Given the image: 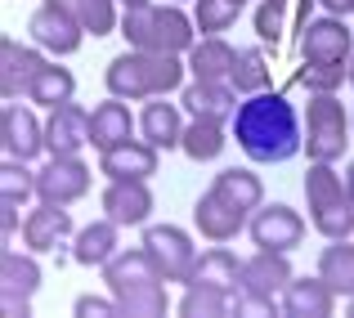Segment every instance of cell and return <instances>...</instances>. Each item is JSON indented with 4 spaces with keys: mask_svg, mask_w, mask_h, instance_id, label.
I'll use <instances>...</instances> for the list:
<instances>
[{
    "mask_svg": "<svg viewBox=\"0 0 354 318\" xmlns=\"http://www.w3.org/2000/svg\"><path fill=\"white\" fill-rule=\"evenodd\" d=\"M234 139L238 148L260 166H278L292 162L305 148L301 139V121H296V108L287 104V95H247L234 112Z\"/></svg>",
    "mask_w": 354,
    "mask_h": 318,
    "instance_id": "cell-1",
    "label": "cell"
},
{
    "mask_svg": "<svg viewBox=\"0 0 354 318\" xmlns=\"http://www.w3.org/2000/svg\"><path fill=\"white\" fill-rule=\"evenodd\" d=\"M104 283L121 305V318H162L166 314V278L157 269V260L139 242L135 251H117L104 265Z\"/></svg>",
    "mask_w": 354,
    "mask_h": 318,
    "instance_id": "cell-2",
    "label": "cell"
},
{
    "mask_svg": "<svg viewBox=\"0 0 354 318\" xmlns=\"http://www.w3.org/2000/svg\"><path fill=\"white\" fill-rule=\"evenodd\" d=\"M184 72L189 63H180V54H157V50H126L108 63L104 81H108V95L117 99H157V95H171V90L184 86Z\"/></svg>",
    "mask_w": 354,
    "mask_h": 318,
    "instance_id": "cell-3",
    "label": "cell"
},
{
    "mask_svg": "<svg viewBox=\"0 0 354 318\" xmlns=\"http://www.w3.org/2000/svg\"><path fill=\"white\" fill-rule=\"evenodd\" d=\"M193 18L175 5H153V0H135L126 5L121 18V36H126L135 50H157V54H184L193 50Z\"/></svg>",
    "mask_w": 354,
    "mask_h": 318,
    "instance_id": "cell-4",
    "label": "cell"
},
{
    "mask_svg": "<svg viewBox=\"0 0 354 318\" xmlns=\"http://www.w3.org/2000/svg\"><path fill=\"white\" fill-rule=\"evenodd\" d=\"M305 202H310V220L323 238H350L354 233V198L346 189L332 162H314L305 175Z\"/></svg>",
    "mask_w": 354,
    "mask_h": 318,
    "instance_id": "cell-5",
    "label": "cell"
},
{
    "mask_svg": "<svg viewBox=\"0 0 354 318\" xmlns=\"http://www.w3.org/2000/svg\"><path fill=\"white\" fill-rule=\"evenodd\" d=\"M292 265H287V251H265L260 247L256 256L242 260V296L234 310H274V301L287 292L292 283Z\"/></svg>",
    "mask_w": 354,
    "mask_h": 318,
    "instance_id": "cell-6",
    "label": "cell"
},
{
    "mask_svg": "<svg viewBox=\"0 0 354 318\" xmlns=\"http://www.w3.org/2000/svg\"><path fill=\"white\" fill-rule=\"evenodd\" d=\"M346 108L332 90H319L310 95V108H305V153L310 162H337L346 153Z\"/></svg>",
    "mask_w": 354,
    "mask_h": 318,
    "instance_id": "cell-7",
    "label": "cell"
},
{
    "mask_svg": "<svg viewBox=\"0 0 354 318\" xmlns=\"http://www.w3.org/2000/svg\"><path fill=\"white\" fill-rule=\"evenodd\" d=\"M144 251L157 260V269H162L166 283H193V269H198V247H193V238L184 229H175V224H148L144 229Z\"/></svg>",
    "mask_w": 354,
    "mask_h": 318,
    "instance_id": "cell-8",
    "label": "cell"
},
{
    "mask_svg": "<svg viewBox=\"0 0 354 318\" xmlns=\"http://www.w3.org/2000/svg\"><path fill=\"white\" fill-rule=\"evenodd\" d=\"M36 287H41L36 256H23L14 247L0 251V310H5V318H27Z\"/></svg>",
    "mask_w": 354,
    "mask_h": 318,
    "instance_id": "cell-9",
    "label": "cell"
},
{
    "mask_svg": "<svg viewBox=\"0 0 354 318\" xmlns=\"http://www.w3.org/2000/svg\"><path fill=\"white\" fill-rule=\"evenodd\" d=\"M193 224H198V233L211 238V242H234L238 233L251 224V211H242L238 202H229L225 193L211 184V189L193 202Z\"/></svg>",
    "mask_w": 354,
    "mask_h": 318,
    "instance_id": "cell-10",
    "label": "cell"
},
{
    "mask_svg": "<svg viewBox=\"0 0 354 318\" xmlns=\"http://www.w3.org/2000/svg\"><path fill=\"white\" fill-rule=\"evenodd\" d=\"M36 193H41V202H63V207H72L77 198H86L90 193V166L81 162V157H54L36 171Z\"/></svg>",
    "mask_w": 354,
    "mask_h": 318,
    "instance_id": "cell-11",
    "label": "cell"
},
{
    "mask_svg": "<svg viewBox=\"0 0 354 318\" xmlns=\"http://www.w3.org/2000/svg\"><path fill=\"white\" fill-rule=\"evenodd\" d=\"M247 229H251V242L265 247V251H292V247H301V238H305V220L287 207V202L256 207Z\"/></svg>",
    "mask_w": 354,
    "mask_h": 318,
    "instance_id": "cell-12",
    "label": "cell"
},
{
    "mask_svg": "<svg viewBox=\"0 0 354 318\" xmlns=\"http://www.w3.org/2000/svg\"><path fill=\"white\" fill-rule=\"evenodd\" d=\"M354 54V36L341 18H314L301 27V63H346Z\"/></svg>",
    "mask_w": 354,
    "mask_h": 318,
    "instance_id": "cell-13",
    "label": "cell"
},
{
    "mask_svg": "<svg viewBox=\"0 0 354 318\" xmlns=\"http://www.w3.org/2000/svg\"><path fill=\"white\" fill-rule=\"evenodd\" d=\"M27 32H32V41L41 45V50H50V54H77L86 27H81L68 9H59V5H50V0H45V5L32 14Z\"/></svg>",
    "mask_w": 354,
    "mask_h": 318,
    "instance_id": "cell-14",
    "label": "cell"
},
{
    "mask_svg": "<svg viewBox=\"0 0 354 318\" xmlns=\"http://www.w3.org/2000/svg\"><path fill=\"white\" fill-rule=\"evenodd\" d=\"M0 144H5V157L32 162V157H41V148H45V126L36 121L32 108L5 104V112H0Z\"/></svg>",
    "mask_w": 354,
    "mask_h": 318,
    "instance_id": "cell-15",
    "label": "cell"
},
{
    "mask_svg": "<svg viewBox=\"0 0 354 318\" xmlns=\"http://www.w3.org/2000/svg\"><path fill=\"white\" fill-rule=\"evenodd\" d=\"M86 144H90V112L77 108L72 99L59 104V108H50V121H45V148H50L54 157H77Z\"/></svg>",
    "mask_w": 354,
    "mask_h": 318,
    "instance_id": "cell-16",
    "label": "cell"
},
{
    "mask_svg": "<svg viewBox=\"0 0 354 318\" xmlns=\"http://www.w3.org/2000/svg\"><path fill=\"white\" fill-rule=\"evenodd\" d=\"M72 238V215L63 202H41L32 215L23 220V242L27 251H59Z\"/></svg>",
    "mask_w": 354,
    "mask_h": 318,
    "instance_id": "cell-17",
    "label": "cell"
},
{
    "mask_svg": "<svg viewBox=\"0 0 354 318\" xmlns=\"http://www.w3.org/2000/svg\"><path fill=\"white\" fill-rule=\"evenodd\" d=\"M157 153H162V148H153L148 139H126V144L108 148V153L99 157V175H108V180H153Z\"/></svg>",
    "mask_w": 354,
    "mask_h": 318,
    "instance_id": "cell-18",
    "label": "cell"
},
{
    "mask_svg": "<svg viewBox=\"0 0 354 318\" xmlns=\"http://www.w3.org/2000/svg\"><path fill=\"white\" fill-rule=\"evenodd\" d=\"M0 95L5 99H18V95H27L32 90V81H36V72L45 68V59H41V50H32V45H23V41H0Z\"/></svg>",
    "mask_w": 354,
    "mask_h": 318,
    "instance_id": "cell-19",
    "label": "cell"
},
{
    "mask_svg": "<svg viewBox=\"0 0 354 318\" xmlns=\"http://www.w3.org/2000/svg\"><path fill=\"white\" fill-rule=\"evenodd\" d=\"M104 215L117 224H148V211H153V193H148V180H108L104 189Z\"/></svg>",
    "mask_w": 354,
    "mask_h": 318,
    "instance_id": "cell-20",
    "label": "cell"
},
{
    "mask_svg": "<svg viewBox=\"0 0 354 318\" xmlns=\"http://www.w3.org/2000/svg\"><path fill=\"white\" fill-rule=\"evenodd\" d=\"M184 108L207 121H234L238 90H234V81H198L193 77V86H184Z\"/></svg>",
    "mask_w": 354,
    "mask_h": 318,
    "instance_id": "cell-21",
    "label": "cell"
},
{
    "mask_svg": "<svg viewBox=\"0 0 354 318\" xmlns=\"http://www.w3.org/2000/svg\"><path fill=\"white\" fill-rule=\"evenodd\" d=\"M189 287H211V292H225V296H242V260L225 247H211L207 256L198 260L193 269V283Z\"/></svg>",
    "mask_w": 354,
    "mask_h": 318,
    "instance_id": "cell-22",
    "label": "cell"
},
{
    "mask_svg": "<svg viewBox=\"0 0 354 318\" xmlns=\"http://www.w3.org/2000/svg\"><path fill=\"white\" fill-rule=\"evenodd\" d=\"M332 301H337V292H332L319 274L314 278H292L287 292H283V314L287 318H328Z\"/></svg>",
    "mask_w": 354,
    "mask_h": 318,
    "instance_id": "cell-23",
    "label": "cell"
},
{
    "mask_svg": "<svg viewBox=\"0 0 354 318\" xmlns=\"http://www.w3.org/2000/svg\"><path fill=\"white\" fill-rule=\"evenodd\" d=\"M139 130L153 148H180L184 144V121H180V108L166 104V95L157 99H144V112H139Z\"/></svg>",
    "mask_w": 354,
    "mask_h": 318,
    "instance_id": "cell-24",
    "label": "cell"
},
{
    "mask_svg": "<svg viewBox=\"0 0 354 318\" xmlns=\"http://www.w3.org/2000/svg\"><path fill=\"white\" fill-rule=\"evenodd\" d=\"M117 229L121 224L117 220H95V224H86V229H77V242H72V260L77 265H86V269H104L108 260L117 256Z\"/></svg>",
    "mask_w": 354,
    "mask_h": 318,
    "instance_id": "cell-25",
    "label": "cell"
},
{
    "mask_svg": "<svg viewBox=\"0 0 354 318\" xmlns=\"http://www.w3.org/2000/svg\"><path fill=\"white\" fill-rule=\"evenodd\" d=\"M234 63H238V50L225 36H202L189 50V72L198 81H229L234 77Z\"/></svg>",
    "mask_w": 354,
    "mask_h": 318,
    "instance_id": "cell-26",
    "label": "cell"
},
{
    "mask_svg": "<svg viewBox=\"0 0 354 318\" xmlns=\"http://www.w3.org/2000/svg\"><path fill=\"white\" fill-rule=\"evenodd\" d=\"M126 139H130V108L113 95L108 104H99L90 112V144H95L99 153H108V148L126 144Z\"/></svg>",
    "mask_w": 354,
    "mask_h": 318,
    "instance_id": "cell-27",
    "label": "cell"
},
{
    "mask_svg": "<svg viewBox=\"0 0 354 318\" xmlns=\"http://www.w3.org/2000/svg\"><path fill=\"white\" fill-rule=\"evenodd\" d=\"M319 278L337 296H354V247H350V238H332V247L319 251Z\"/></svg>",
    "mask_w": 354,
    "mask_h": 318,
    "instance_id": "cell-28",
    "label": "cell"
},
{
    "mask_svg": "<svg viewBox=\"0 0 354 318\" xmlns=\"http://www.w3.org/2000/svg\"><path fill=\"white\" fill-rule=\"evenodd\" d=\"M225 121H207V117H193L189 126H184V153L193 157V162H216L220 153H225Z\"/></svg>",
    "mask_w": 354,
    "mask_h": 318,
    "instance_id": "cell-29",
    "label": "cell"
},
{
    "mask_svg": "<svg viewBox=\"0 0 354 318\" xmlns=\"http://www.w3.org/2000/svg\"><path fill=\"white\" fill-rule=\"evenodd\" d=\"M216 189L225 193L229 202H238L242 211L265 207V184H260V175L247 171V166H229V171H220L216 175Z\"/></svg>",
    "mask_w": 354,
    "mask_h": 318,
    "instance_id": "cell-30",
    "label": "cell"
},
{
    "mask_svg": "<svg viewBox=\"0 0 354 318\" xmlns=\"http://www.w3.org/2000/svg\"><path fill=\"white\" fill-rule=\"evenodd\" d=\"M72 95H77V77H72L68 68H54V63H45V68L36 72L32 90H27V99L41 104V108H59V104H68Z\"/></svg>",
    "mask_w": 354,
    "mask_h": 318,
    "instance_id": "cell-31",
    "label": "cell"
},
{
    "mask_svg": "<svg viewBox=\"0 0 354 318\" xmlns=\"http://www.w3.org/2000/svg\"><path fill=\"white\" fill-rule=\"evenodd\" d=\"M50 5L68 9L90 36H108L117 27V14H113V0H50Z\"/></svg>",
    "mask_w": 354,
    "mask_h": 318,
    "instance_id": "cell-32",
    "label": "cell"
},
{
    "mask_svg": "<svg viewBox=\"0 0 354 318\" xmlns=\"http://www.w3.org/2000/svg\"><path fill=\"white\" fill-rule=\"evenodd\" d=\"M242 5H247V0H198V9H193V23H198V32L220 36V32H229V27L238 23Z\"/></svg>",
    "mask_w": 354,
    "mask_h": 318,
    "instance_id": "cell-33",
    "label": "cell"
},
{
    "mask_svg": "<svg viewBox=\"0 0 354 318\" xmlns=\"http://www.w3.org/2000/svg\"><path fill=\"white\" fill-rule=\"evenodd\" d=\"M234 90L238 95H260V90H269V63L260 50H238V63H234Z\"/></svg>",
    "mask_w": 354,
    "mask_h": 318,
    "instance_id": "cell-34",
    "label": "cell"
},
{
    "mask_svg": "<svg viewBox=\"0 0 354 318\" xmlns=\"http://www.w3.org/2000/svg\"><path fill=\"white\" fill-rule=\"evenodd\" d=\"M234 296H225V292H211V287H189V296L180 301V314L184 318H225V314H234Z\"/></svg>",
    "mask_w": 354,
    "mask_h": 318,
    "instance_id": "cell-35",
    "label": "cell"
},
{
    "mask_svg": "<svg viewBox=\"0 0 354 318\" xmlns=\"http://www.w3.org/2000/svg\"><path fill=\"white\" fill-rule=\"evenodd\" d=\"M0 189H5L9 202H27V193H36V175L27 171V162L5 157V166H0Z\"/></svg>",
    "mask_w": 354,
    "mask_h": 318,
    "instance_id": "cell-36",
    "label": "cell"
},
{
    "mask_svg": "<svg viewBox=\"0 0 354 318\" xmlns=\"http://www.w3.org/2000/svg\"><path fill=\"white\" fill-rule=\"evenodd\" d=\"M296 81L301 86H310V95H319V90H337L341 81H346V63H305L301 72H296Z\"/></svg>",
    "mask_w": 354,
    "mask_h": 318,
    "instance_id": "cell-37",
    "label": "cell"
},
{
    "mask_svg": "<svg viewBox=\"0 0 354 318\" xmlns=\"http://www.w3.org/2000/svg\"><path fill=\"white\" fill-rule=\"evenodd\" d=\"M283 18H287V0H260V9H256V36L265 45H278V36H283Z\"/></svg>",
    "mask_w": 354,
    "mask_h": 318,
    "instance_id": "cell-38",
    "label": "cell"
},
{
    "mask_svg": "<svg viewBox=\"0 0 354 318\" xmlns=\"http://www.w3.org/2000/svg\"><path fill=\"white\" fill-rule=\"evenodd\" d=\"M121 314L117 301H104V296H81L77 301V318H113Z\"/></svg>",
    "mask_w": 354,
    "mask_h": 318,
    "instance_id": "cell-39",
    "label": "cell"
},
{
    "mask_svg": "<svg viewBox=\"0 0 354 318\" xmlns=\"http://www.w3.org/2000/svg\"><path fill=\"white\" fill-rule=\"evenodd\" d=\"M18 207H23V202H9L5 198V215H0V224H5V242L18 233Z\"/></svg>",
    "mask_w": 354,
    "mask_h": 318,
    "instance_id": "cell-40",
    "label": "cell"
},
{
    "mask_svg": "<svg viewBox=\"0 0 354 318\" xmlns=\"http://www.w3.org/2000/svg\"><path fill=\"white\" fill-rule=\"evenodd\" d=\"M319 5H328V9H337V14H341V9H350V0H319Z\"/></svg>",
    "mask_w": 354,
    "mask_h": 318,
    "instance_id": "cell-41",
    "label": "cell"
},
{
    "mask_svg": "<svg viewBox=\"0 0 354 318\" xmlns=\"http://www.w3.org/2000/svg\"><path fill=\"white\" fill-rule=\"evenodd\" d=\"M346 189H350V198H354V162L346 166Z\"/></svg>",
    "mask_w": 354,
    "mask_h": 318,
    "instance_id": "cell-42",
    "label": "cell"
},
{
    "mask_svg": "<svg viewBox=\"0 0 354 318\" xmlns=\"http://www.w3.org/2000/svg\"><path fill=\"white\" fill-rule=\"evenodd\" d=\"M350 86H354V63H350Z\"/></svg>",
    "mask_w": 354,
    "mask_h": 318,
    "instance_id": "cell-43",
    "label": "cell"
},
{
    "mask_svg": "<svg viewBox=\"0 0 354 318\" xmlns=\"http://www.w3.org/2000/svg\"><path fill=\"white\" fill-rule=\"evenodd\" d=\"M350 318H354V296H350Z\"/></svg>",
    "mask_w": 354,
    "mask_h": 318,
    "instance_id": "cell-44",
    "label": "cell"
},
{
    "mask_svg": "<svg viewBox=\"0 0 354 318\" xmlns=\"http://www.w3.org/2000/svg\"><path fill=\"white\" fill-rule=\"evenodd\" d=\"M350 14H354V0H350Z\"/></svg>",
    "mask_w": 354,
    "mask_h": 318,
    "instance_id": "cell-45",
    "label": "cell"
},
{
    "mask_svg": "<svg viewBox=\"0 0 354 318\" xmlns=\"http://www.w3.org/2000/svg\"><path fill=\"white\" fill-rule=\"evenodd\" d=\"M350 130H354V117H350Z\"/></svg>",
    "mask_w": 354,
    "mask_h": 318,
    "instance_id": "cell-46",
    "label": "cell"
}]
</instances>
